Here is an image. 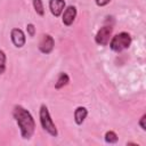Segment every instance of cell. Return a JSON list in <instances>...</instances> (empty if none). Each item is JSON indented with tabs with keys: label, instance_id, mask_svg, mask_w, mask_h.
Here are the masks:
<instances>
[{
	"label": "cell",
	"instance_id": "obj_1",
	"mask_svg": "<svg viewBox=\"0 0 146 146\" xmlns=\"http://www.w3.org/2000/svg\"><path fill=\"white\" fill-rule=\"evenodd\" d=\"M14 117L21 129V135L24 139H30L35 130V122L31 113L21 105H15L13 111Z\"/></svg>",
	"mask_w": 146,
	"mask_h": 146
},
{
	"label": "cell",
	"instance_id": "obj_2",
	"mask_svg": "<svg viewBox=\"0 0 146 146\" xmlns=\"http://www.w3.org/2000/svg\"><path fill=\"white\" fill-rule=\"evenodd\" d=\"M40 123L42 125V128L51 136L56 137L58 135V131H57V128L49 114V111L47 108L46 105H41L40 107Z\"/></svg>",
	"mask_w": 146,
	"mask_h": 146
},
{
	"label": "cell",
	"instance_id": "obj_3",
	"mask_svg": "<svg viewBox=\"0 0 146 146\" xmlns=\"http://www.w3.org/2000/svg\"><path fill=\"white\" fill-rule=\"evenodd\" d=\"M131 44V36L127 32H121L113 36V39L110 42V47L113 51L120 52L127 48H129Z\"/></svg>",
	"mask_w": 146,
	"mask_h": 146
},
{
	"label": "cell",
	"instance_id": "obj_4",
	"mask_svg": "<svg viewBox=\"0 0 146 146\" xmlns=\"http://www.w3.org/2000/svg\"><path fill=\"white\" fill-rule=\"evenodd\" d=\"M112 31H113V27L111 25H105V26L100 27V30L97 32V34L95 36L96 42L98 44H100V46H106L110 42V38H111V34H112Z\"/></svg>",
	"mask_w": 146,
	"mask_h": 146
},
{
	"label": "cell",
	"instance_id": "obj_5",
	"mask_svg": "<svg viewBox=\"0 0 146 146\" xmlns=\"http://www.w3.org/2000/svg\"><path fill=\"white\" fill-rule=\"evenodd\" d=\"M54 46H55V41L52 39L51 35L49 34H44L42 35L40 42H39V49L41 52L43 54H50L54 49Z\"/></svg>",
	"mask_w": 146,
	"mask_h": 146
},
{
	"label": "cell",
	"instance_id": "obj_6",
	"mask_svg": "<svg viewBox=\"0 0 146 146\" xmlns=\"http://www.w3.org/2000/svg\"><path fill=\"white\" fill-rule=\"evenodd\" d=\"M10 36H11V41L15 44V47L22 48L25 44L26 38H25L24 32L21 29H13L11 30V33H10Z\"/></svg>",
	"mask_w": 146,
	"mask_h": 146
},
{
	"label": "cell",
	"instance_id": "obj_7",
	"mask_svg": "<svg viewBox=\"0 0 146 146\" xmlns=\"http://www.w3.org/2000/svg\"><path fill=\"white\" fill-rule=\"evenodd\" d=\"M49 8H50L51 14L55 17H58L63 14V10L65 8V1L64 0H50Z\"/></svg>",
	"mask_w": 146,
	"mask_h": 146
},
{
	"label": "cell",
	"instance_id": "obj_8",
	"mask_svg": "<svg viewBox=\"0 0 146 146\" xmlns=\"http://www.w3.org/2000/svg\"><path fill=\"white\" fill-rule=\"evenodd\" d=\"M75 17H76V8L74 6H68L63 14V23L66 26H70L74 22Z\"/></svg>",
	"mask_w": 146,
	"mask_h": 146
},
{
	"label": "cell",
	"instance_id": "obj_9",
	"mask_svg": "<svg viewBox=\"0 0 146 146\" xmlns=\"http://www.w3.org/2000/svg\"><path fill=\"white\" fill-rule=\"evenodd\" d=\"M88 115V111L86 107L83 106H79L75 112H74V119H75V122L76 124H82V122L84 121V119L87 117Z\"/></svg>",
	"mask_w": 146,
	"mask_h": 146
},
{
	"label": "cell",
	"instance_id": "obj_10",
	"mask_svg": "<svg viewBox=\"0 0 146 146\" xmlns=\"http://www.w3.org/2000/svg\"><path fill=\"white\" fill-rule=\"evenodd\" d=\"M68 82H70L68 75H67L66 73H60L59 76H58V79H57V82H56V84H55V88H56V89H60V88H63L64 86H66Z\"/></svg>",
	"mask_w": 146,
	"mask_h": 146
},
{
	"label": "cell",
	"instance_id": "obj_11",
	"mask_svg": "<svg viewBox=\"0 0 146 146\" xmlns=\"http://www.w3.org/2000/svg\"><path fill=\"white\" fill-rule=\"evenodd\" d=\"M33 7L36 11L38 15L43 16L44 15V9H43V3L41 0H33Z\"/></svg>",
	"mask_w": 146,
	"mask_h": 146
},
{
	"label": "cell",
	"instance_id": "obj_12",
	"mask_svg": "<svg viewBox=\"0 0 146 146\" xmlns=\"http://www.w3.org/2000/svg\"><path fill=\"white\" fill-rule=\"evenodd\" d=\"M105 140H106V143L114 144V143L117 141V136L114 131H107L106 135H105Z\"/></svg>",
	"mask_w": 146,
	"mask_h": 146
},
{
	"label": "cell",
	"instance_id": "obj_13",
	"mask_svg": "<svg viewBox=\"0 0 146 146\" xmlns=\"http://www.w3.org/2000/svg\"><path fill=\"white\" fill-rule=\"evenodd\" d=\"M6 54L3 50H0V75L5 73L6 71Z\"/></svg>",
	"mask_w": 146,
	"mask_h": 146
},
{
	"label": "cell",
	"instance_id": "obj_14",
	"mask_svg": "<svg viewBox=\"0 0 146 146\" xmlns=\"http://www.w3.org/2000/svg\"><path fill=\"white\" fill-rule=\"evenodd\" d=\"M26 30H27V33H29L30 36H34V34H35V27H34L33 24H27Z\"/></svg>",
	"mask_w": 146,
	"mask_h": 146
},
{
	"label": "cell",
	"instance_id": "obj_15",
	"mask_svg": "<svg viewBox=\"0 0 146 146\" xmlns=\"http://www.w3.org/2000/svg\"><path fill=\"white\" fill-rule=\"evenodd\" d=\"M110 1H111V0H96V3H97L98 6H100V7H103V6H106Z\"/></svg>",
	"mask_w": 146,
	"mask_h": 146
},
{
	"label": "cell",
	"instance_id": "obj_16",
	"mask_svg": "<svg viewBox=\"0 0 146 146\" xmlns=\"http://www.w3.org/2000/svg\"><path fill=\"white\" fill-rule=\"evenodd\" d=\"M145 119H146V115L144 114V115L141 116V119H140V122H139V124H140V127H141V129H143V130H145V129H146V127H145V123H144Z\"/></svg>",
	"mask_w": 146,
	"mask_h": 146
}]
</instances>
